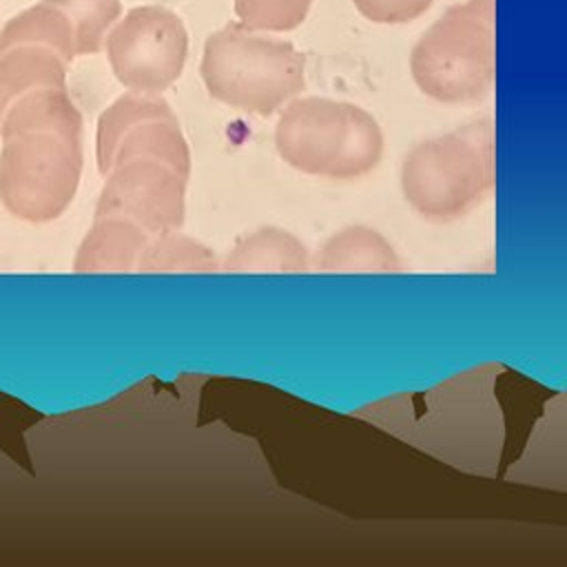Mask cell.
I'll return each mask as SVG.
<instances>
[{
    "label": "cell",
    "instance_id": "cell-8",
    "mask_svg": "<svg viewBox=\"0 0 567 567\" xmlns=\"http://www.w3.org/2000/svg\"><path fill=\"white\" fill-rule=\"evenodd\" d=\"M432 4V0H379L377 7L383 18L390 20H405L412 16H419Z\"/></svg>",
    "mask_w": 567,
    "mask_h": 567
},
{
    "label": "cell",
    "instance_id": "cell-2",
    "mask_svg": "<svg viewBox=\"0 0 567 567\" xmlns=\"http://www.w3.org/2000/svg\"><path fill=\"white\" fill-rule=\"evenodd\" d=\"M412 75L441 102L483 97L494 80V2L465 0L447 9L416 42Z\"/></svg>",
    "mask_w": 567,
    "mask_h": 567
},
{
    "label": "cell",
    "instance_id": "cell-1",
    "mask_svg": "<svg viewBox=\"0 0 567 567\" xmlns=\"http://www.w3.org/2000/svg\"><path fill=\"white\" fill-rule=\"evenodd\" d=\"M496 177L492 120H476L416 144L401 168L408 204L434 221H450L474 208Z\"/></svg>",
    "mask_w": 567,
    "mask_h": 567
},
{
    "label": "cell",
    "instance_id": "cell-6",
    "mask_svg": "<svg viewBox=\"0 0 567 567\" xmlns=\"http://www.w3.org/2000/svg\"><path fill=\"white\" fill-rule=\"evenodd\" d=\"M226 270H303V246L279 228H261L244 237L224 261Z\"/></svg>",
    "mask_w": 567,
    "mask_h": 567
},
{
    "label": "cell",
    "instance_id": "cell-5",
    "mask_svg": "<svg viewBox=\"0 0 567 567\" xmlns=\"http://www.w3.org/2000/svg\"><path fill=\"white\" fill-rule=\"evenodd\" d=\"M321 268L332 272H388L399 270V259L377 230L350 226L323 246Z\"/></svg>",
    "mask_w": 567,
    "mask_h": 567
},
{
    "label": "cell",
    "instance_id": "cell-3",
    "mask_svg": "<svg viewBox=\"0 0 567 567\" xmlns=\"http://www.w3.org/2000/svg\"><path fill=\"white\" fill-rule=\"evenodd\" d=\"M290 164L328 177H357L381 155V133L354 106L317 104L292 122L284 140Z\"/></svg>",
    "mask_w": 567,
    "mask_h": 567
},
{
    "label": "cell",
    "instance_id": "cell-4",
    "mask_svg": "<svg viewBox=\"0 0 567 567\" xmlns=\"http://www.w3.org/2000/svg\"><path fill=\"white\" fill-rule=\"evenodd\" d=\"M155 235L113 215H95V224L78 248L75 270H131L140 266Z\"/></svg>",
    "mask_w": 567,
    "mask_h": 567
},
{
    "label": "cell",
    "instance_id": "cell-7",
    "mask_svg": "<svg viewBox=\"0 0 567 567\" xmlns=\"http://www.w3.org/2000/svg\"><path fill=\"white\" fill-rule=\"evenodd\" d=\"M210 250L177 230L159 233L151 239L140 259V270H213Z\"/></svg>",
    "mask_w": 567,
    "mask_h": 567
}]
</instances>
